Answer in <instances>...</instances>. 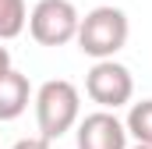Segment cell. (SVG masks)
<instances>
[{
    "label": "cell",
    "instance_id": "1",
    "mask_svg": "<svg viewBox=\"0 0 152 149\" xmlns=\"http://www.w3.org/2000/svg\"><path fill=\"white\" fill-rule=\"evenodd\" d=\"M127 32H131L127 14H124L120 7L103 4V7H92V11L78 21V36L75 39H78V50H81L85 57L106 60V57H113V53L124 50Z\"/></svg>",
    "mask_w": 152,
    "mask_h": 149
},
{
    "label": "cell",
    "instance_id": "2",
    "mask_svg": "<svg viewBox=\"0 0 152 149\" xmlns=\"http://www.w3.org/2000/svg\"><path fill=\"white\" fill-rule=\"evenodd\" d=\"M81 114V96L67 78H50L36 92V124L42 139H60L78 124Z\"/></svg>",
    "mask_w": 152,
    "mask_h": 149
},
{
    "label": "cell",
    "instance_id": "4",
    "mask_svg": "<svg viewBox=\"0 0 152 149\" xmlns=\"http://www.w3.org/2000/svg\"><path fill=\"white\" fill-rule=\"evenodd\" d=\"M85 92L92 103H99L103 110H117L124 103H131L134 96V78L124 64H117L113 57L106 60H96L92 71L85 74Z\"/></svg>",
    "mask_w": 152,
    "mask_h": 149
},
{
    "label": "cell",
    "instance_id": "10",
    "mask_svg": "<svg viewBox=\"0 0 152 149\" xmlns=\"http://www.w3.org/2000/svg\"><path fill=\"white\" fill-rule=\"evenodd\" d=\"M11 71V53H7V46H0V74Z\"/></svg>",
    "mask_w": 152,
    "mask_h": 149
},
{
    "label": "cell",
    "instance_id": "6",
    "mask_svg": "<svg viewBox=\"0 0 152 149\" xmlns=\"http://www.w3.org/2000/svg\"><path fill=\"white\" fill-rule=\"evenodd\" d=\"M28 100H32V85L21 71H4L0 74V121H14L28 110Z\"/></svg>",
    "mask_w": 152,
    "mask_h": 149
},
{
    "label": "cell",
    "instance_id": "9",
    "mask_svg": "<svg viewBox=\"0 0 152 149\" xmlns=\"http://www.w3.org/2000/svg\"><path fill=\"white\" fill-rule=\"evenodd\" d=\"M11 149H50V139H42V135L39 139H21V142H14Z\"/></svg>",
    "mask_w": 152,
    "mask_h": 149
},
{
    "label": "cell",
    "instance_id": "11",
    "mask_svg": "<svg viewBox=\"0 0 152 149\" xmlns=\"http://www.w3.org/2000/svg\"><path fill=\"white\" fill-rule=\"evenodd\" d=\"M131 149H152V146H145V142H134V146H131Z\"/></svg>",
    "mask_w": 152,
    "mask_h": 149
},
{
    "label": "cell",
    "instance_id": "7",
    "mask_svg": "<svg viewBox=\"0 0 152 149\" xmlns=\"http://www.w3.org/2000/svg\"><path fill=\"white\" fill-rule=\"evenodd\" d=\"M28 25L25 0H0V39H18Z\"/></svg>",
    "mask_w": 152,
    "mask_h": 149
},
{
    "label": "cell",
    "instance_id": "3",
    "mask_svg": "<svg viewBox=\"0 0 152 149\" xmlns=\"http://www.w3.org/2000/svg\"><path fill=\"white\" fill-rule=\"evenodd\" d=\"M78 7L71 0H39L28 14V32L39 46H64L78 36Z\"/></svg>",
    "mask_w": 152,
    "mask_h": 149
},
{
    "label": "cell",
    "instance_id": "8",
    "mask_svg": "<svg viewBox=\"0 0 152 149\" xmlns=\"http://www.w3.org/2000/svg\"><path fill=\"white\" fill-rule=\"evenodd\" d=\"M124 128H127V135H131L134 142H145V146H152V100L131 103Z\"/></svg>",
    "mask_w": 152,
    "mask_h": 149
},
{
    "label": "cell",
    "instance_id": "5",
    "mask_svg": "<svg viewBox=\"0 0 152 149\" xmlns=\"http://www.w3.org/2000/svg\"><path fill=\"white\" fill-rule=\"evenodd\" d=\"M78 149H127V128L113 110H96L78 121Z\"/></svg>",
    "mask_w": 152,
    "mask_h": 149
}]
</instances>
